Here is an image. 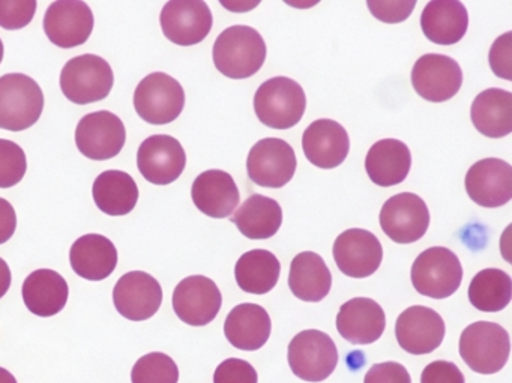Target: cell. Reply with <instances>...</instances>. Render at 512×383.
<instances>
[{
    "mask_svg": "<svg viewBox=\"0 0 512 383\" xmlns=\"http://www.w3.org/2000/svg\"><path fill=\"white\" fill-rule=\"evenodd\" d=\"M184 106V88L166 73L149 74L134 92L137 115L151 125H167L176 121Z\"/></svg>",
    "mask_w": 512,
    "mask_h": 383,
    "instance_id": "ba28073f",
    "label": "cell"
},
{
    "mask_svg": "<svg viewBox=\"0 0 512 383\" xmlns=\"http://www.w3.org/2000/svg\"><path fill=\"white\" fill-rule=\"evenodd\" d=\"M17 229V215L14 206L0 197V245L7 244Z\"/></svg>",
    "mask_w": 512,
    "mask_h": 383,
    "instance_id": "7bdbcfd3",
    "label": "cell"
},
{
    "mask_svg": "<svg viewBox=\"0 0 512 383\" xmlns=\"http://www.w3.org/2000/svg\"><path fill=\"white\" fill-rule=\"evenodd\" d=\"M11 280H13V275H11L10 266L0 257V299L4 298L10 290Z\"/></svg>",
    "mask_w": 512,
    "mask_h": 383,
    "instance_id": "ee69618b",
    "label": "cell"
},
{
    "mask_svg": "<svg viewBox=\"0 0 512 383\" xmlns=\"http://www.w3.org/2000/svg\"><path fill=\"white\" fill-rule=\"evenodd\" d=\"M178 380V365L166 353H148L142 356L131 370L133 383H178Z\"/></svg>",
    "mask_w": 512,
    "mask_h": 383,
    "instance_id": "e575fe53",
    "label": "cell"
},
{
    "mask_svg": "<svg viewBox=\"0 0 512 383\" xmlns=\"http://www.w3.org/2000/svg\"><path fill=\"white\" fill-rule=\"evenodd\" d=\"M28 170V160L22 146L0 139V188L20 184Z\"/></svg>",
    "mask_w": 512,
    "mask_h": 383,
    "instance_id": "d590c367",
    "label": "cell"
},
{
    "mask_svg": "<svg viewBox=\"0 0 512 383\" xmlns=\"http://www.w3.org/2000/svg\"><path fill=\"white\" fill-rule=\"evenodd\" d=\"M160 23L167 40L176 46L190 47L211 34L214 17L202 0H173L164 5Z\"/></svg>",
    "mask_w": 512,
    "mask_h": 383,
    "instance_id": "30bf717a",
    "label": "cell"
},
{
    "mask_svg": "<svg viewBox=\"0 0 512 383\" xmlns=\"http://www.w3.org/2000/svg\"><path fill=\"white\" fill-rule=\"evenodd\" d=\"M488 61L494 76L505 80L512 79V32H506L494 41Z\"/></svg>",
    "mask_w": 512,
    "mask_h": 383,
    "instance_id": "f35d334b",
    "label": "cell"
},
{
    "mask_svg": "<svg viewBox=\"0 0 512 383\" xmlns=\"http://www.w3.org/2000/svg\"><path fill=\"white\" fill-rule=\"evenodd\" d=\"M113 83L112 67L97 55L70 59L61 73L62 94L77 106L106 100L112 92Z\"/></svg>",
    "mask_w": 512,
    "mask_h": 383,
    "instance_id": "5b68a950",
    "label": "cell"
},
{
    "mask_svg": "<svg viewBox=\"0 0 512 383\" xmlns=\"http://www.w3.org/2000/svg\"><path fill=\"white\" fill-rule=\"evenodd\" d=\"M70 262L79 277L89 281L106 280L118 266V250L106 236L91 233L74 242Z\"/></svg>",
    "mask_w": 512,
    "mask_h": 383,
    "instance_id": "484cf974",
    "label": "cell"
},
{
    "mask_svg": "<svg viewBox=\"0 0 512 383\" xmlns=\"http://www.w3.org/2000/svg\"><path fill=\"white\" fill-rule=\"evenodd\" d=\"M416 2H367L368 10L383 23H401L412 14Z\"/></svg>",
    "mask_w": 512,
    "mask_h": 383,
    "instance_id": "60d3db41",
    "label": "cell"
},
{
    "mask_svg": "<svg viewBox=\"0 0 512 383\" xmlns=\"http://www.w3.org/2000/svg\"><path fill=\"white\" fill-rule=\"evenodd\" d=\"M296 166L292 146L275 137L257 142L247 158L248 178L263 188H283L295 176Z\"/></svg>",
    "mask_w": 512,
    "mask_h": 383,
    "instance_id": "8fae6325",
    "label": "cell"
},
{
    "mask_svg": "<svg viewBox=\"0 0 512 383\" xmlns=\"http://www.w3.org/2000/svg\"><path fill=\"white\" fill-rule=\"evenodd\" d=\"M262 35L250 26H232L221 32L214 44L215 68L233 80L250 79L266 61Z\"/></svg>",
    "mask_w": 512,
    "mask_h": 383,
    "instance_id": "6da1fadb",
    "label": "cell"
},
{
    "mask_svg": "<svg viewBox=\"0 0 512 383\" xmlns=\"http://www.w3.org/2000/svg\"><path fill=\"white\" fill-rule=\"evenodd\" d=\"M44 94L26 74L0 77V130L25 131L43 115Z\"/></svg>",
    "mask_w": 512,
    "mask_h": 383,
    "instance_id": "277c9868",
    "label": "cell"
},
{
    "mask_svg": "<svg viewBox=\"0 0 512 383\" xmlns=\"http://www.w3.org/2000/svg\"><path fill=\"white\" fill-rule=\"evenodd\" d=\"M116 310L125 319L143 322L151 319L163 304V289L158 280L143 271L122 275L113 289Z\"/></svg>",
    "mask_w": 512,
    "mask_h": 383,
    "instance_id": "e0dca14e",
    "label": "cell"
},
{
    "mask_svg": "<svg viewBox=\"0 0 512 383\" xmlns=\"http://www.w3.org/2000/svg\"><path fill=\"white\" fill-rule=\"evenodd\" d=\"M35 13H37L35 0L0 2V28L7 29V31H19L34 20Z\"/></svg>",
    "mask_w": 512,
    "mask_h": 383,
    "instance_id": "8d00e7d4",
    "label": "cell"
},
{
    "mask_svg": "<svg viewBox=\"0 0 512 383\" xmlns=\"http://www.w3.org/2000/svg\"><path fill=\"white\" fill-rule=\"evenodd\" d=\"M4 61V43L0 40V64Z\"/></svg>",
    "mask_w": 512,
    "mask_h": 383,
    "instance_id": "bcb514c9",
    "label": "cell"
},
{
    "mask_svg": "<svg viewBox=\"0 0 512 383\" xmlns=\"http://www.w3.org/2000/svg\"><path fill=\"white\" fill-rule=\"evenodd\" d=\"M268 311L257 304H239L224 322V335L233 347L245 352L262 349L271 337Z\"/></svg>",
    "mask_w": 512,
    "mask_h": 383,
    "instance_id": "cb8c5ba5",
    "label": "cell"
},
{
    "mask_svg": "<svg viewBox=\"0 0 512 383\" xmlns=\"http://www.w3.org/2000/svg\"><path fill=\"white\" fill-rule=\"evenodd\" d=\"M386 328L383 308L370 298H353L341 305L337 314V331L352 344L376 343Z\"/></svg>",
    "mask_w": 512,
    "mask_h": 383,
    "instance_id": "7402d4cb",
    "label": "cell"
},
{
    "mask_svg": "<svg viewBox=\"0 0 512 383\" xmlns=\"http://www.w3.org/2000/svg\"><path fill=\"white\" fill-rule=\"evenodd\" d=\"M194 205L211 218H227L239 205V190L235 179L224 170L200 173L191 187Z\"/></svg>",
    "mask_w": 512,
    "mask_h": 383,
    "instance_id": "603a6c76",
    "label": "cell"
},
{
    "mask_svg": "<svg viewBox=\"0 0 512 383\" xmlns=\"http://www.w3.org/2000/svg\"><path fill=\"white\" fill-rule=\"evenodd\" d=\"M334 259L347 277L367 278L380 268L382 244L368 230L349 229L335 239Z\"/></svg>",
    "mask_w": 512,
    "mask_h": 383,
    "instance_id": "d6986e66",
    "label": "cell"
},
{
    "mask_svg": "<svg viewBox=\"0 0 512 383\" xmlns=\"http://www.w3.org/2000/svg\"><path fill=\"white\" fill-rule=\"evenodd\" d=\"M421 383H466V380L454 362L434 361L422 371Z\"/></svg>",
    "mask_w": 512,
    "mask_h": 383,
    "instance_id": "b9f144b4",
    "label": "cell"
},
{
    "mask_svg": "<svg viewBox=\"0 0 512 383\" xmlns=\"http://www.w3.org/2000/svg\"><path fill=\"white\" fill-rule=\"evenodd\" d=\"M458 349L470 370L479 374H496L508 362L511 340L503 326L481 320L461 332Z\"/></svg>",
    "mask_w": 512,
    "mask_h": 383,
    "instance_id": "3957f363",
    "label": "cell"
},
{
    "mask_svg": "<svg viewBox=\"0 0 512 383\" xmlns=\"http://www.w3.org/2000/svg\"><path fill=\"white\" fill-rule=\"evenodd\" d=\"M187 166V154L172 136L148 137L137 151V167L146 181L154 185L173 184Z\"/></svg>",
    "mask_w": 512,
    "mask_h": 383,
    "instance_id": "9a60e30c",
    "label": "cell"
},
{
    "mask_svg": "<svg viewBox=\"0 0 512 383\" xmlns=\"http://www.w3.org/2000/svg\"><path fill=\"white\" fill-rule=\"evenodd\" d=\"M469 301L476 310L497 313L505 310L512 298V280L505 271L482 269L469 286Z\"/></svg>",
    "mask_w": 512,
    "mask_h": 383,
    "instance_id": "836d02e7",
    "label": "cell"
},
{
    "mask_svg": "<svg viewBox=\"0 0 512 383\" xmlns=\"http://www.w3.org/2000/svg\"><path fill=\"white\" fill-rule=\"evenodd\" d=\"M280 274V260L271 251L262 248L242 254L235 266L236 283L251 295L271 292L277 286Z\"/></svg>",
    "mask_w": 512,
    "mask_h": 383,
    "instance_id": "d6a6232c",
    "label": "cell"
},
{
    "mask_svg": "<svg viewBox=\"0 0 512 383\" xmlns=\"http://www.w3.org/2000/svg\"><path fill=\"white\" fill-rule=\"evenodd\" d=\"M445 322L437 311L424 305H413L398 316L395 337L401 349L410 355H428L445 338Z\"/></svg>",
    "mask_w": 512,
    "mask_h": 383,
    "instance_id": "ac0fdd59",
    "label": "cell"
},
{
    "mask_svg": "<svg viewBox=\"0 0 512 383\" xmlns=\"http://www.w3.org/2000/svg\"><path fill=\"white\" fill-rule=\"evenodd\" d=\"M469 28V14L458 0H433L422 11L421 29L437 46L460 43Z\"/></svg>",
    "mask_w": 512,
    "mask_h": 383,
    "instance_id": "d4e9b609",
    "label": "cell"
},
{
    "mask_svg": "<svg viewBox=\"0 0 512 383\" xmlns=\"http://www.w3.org/2000/svg\"><path fill=\"white\" fill-rule=\"evenodd\" d=\"M95 205L112 217L130 214L139 202V188L133 176L122 170H107L95 179L92 187Z\"/></svg>",
    "mask_w": 512,
    "mask_h": 383,
    "instance_id": "1f68e13d",
    "label": "cell"
},
{
    "mask_svg": "<svg viewBox=\"0 0 512 383\" xmlns=\"http://www.w3.org/2000/svg\"><path fill=\"white\" fill-rule=\"evenodd\" d=\"M94 14L80 0H59L44 16V32L55 46L74 49L83 46L94 31Z\"/></svg>",
    "mask_w": 512,
    "mask_h": 383,
    "instance_id": "5bb4252c",
    "label": "cell"
},
{
    "mask_svg": "<svg viewBox=\"0 0 512 383\" xmlns=\"http://www.w3.org/2000/svg\"><path fill=\"white\" fill-rule=\"evenodd\" d=\"M410 278L416 292L422 296L445 299L460 289L463 268L454 251L445 247H431L416 257Z\"/></svg>",
    "mask_w": 512,
    "mask_h": 383,
    "instance_id": "8992f818",
    "label": "cell"
},
{
    "mask_svg": "<svg viewBox=\"0 0 512 383\" xmlns=\"http://www.w3.org/2000/svg\"><path fill=\"white\" fill-rule=\"evenodd\" d=\"M302 149L313 166L323 170L335 169L349 155V134L337 121L319 119L304 131Z\"/></svg>",
    "mask_w": 512,
    "mask_h": 383,
    "instance_id": "44dd1931",
    "label": "cell"
},
{
    "mask_svg": "<svg viewBox=\"0 0 512 383\" xmlns=\"http://www.w3.org/2000/svg\"><path fill=\"white\" fill-rule=\"evenodd\" d=\"M289 287L296 298L320 302L331 292L332 274L325 260L313 251H304L292 260Z\"/></svg>",
    "mask_w": 512,
    "mask_h": 383,
    "instance_id": "4dcf8cb0",
    "label": "cell"
},
{
    "mask_svg": "<svg viewBox=\"0 0 512 383\" xmlns=\"http://www.w3.org/2000/svg\"><path fill=\"white\" fill-rule=\"evenodd\" d=\"M380 227L397 244H413L427 233L430 211L413 193H400L386 200L379 215Z\"/></svg>",
    "mask_w": 512,
    "mask_h": 383,
    "instance_id": "7c38bea8",
    "label": "cell"
},
{
    "mask_svg": "<svg viewBox=\"0 0 512 383\" xmlns=\"http://www.w3.org/2000/svg\"><path fill=\"white\" fill-rule=\"evenodd\" d=\"M307 109L304 89L289 77L266 80L254 95V112L272 130H290L301 122Z\"/></svg>",
    "mask_w": 512,
    "mask_h": 383,
    "instance_id": "7a4b0ae2",
    "label": "cell"
},
{
    "mask_svg": "<svg viewBox=\"0 0 512 383\" xmlns=\"http://www.w3.org/2000/svg\"><path fill=\"white\" fill-rule=\"evenodd\" d=\"M230 221L245 238L269 239L277 235L283 224V209L277 200L253 194L230 215Z\"/></svg>",
    "mask_w": 512,
    "mask_h": 383,
    "instance_id": "f546056e",
    "label": "cell"
},
{
    "mask_svg": "<svg viewBox=\"0 0 512 383\" xmlns=\"http://www.w3.org/2000/svg\"><path fill=\"white\" fill-rule=\"evenodd\" d=\"M473 127L490 139H500L512 131V94L505 89L491 88L473 100L470 109Z\"/></svg>",
    "mask_w": 512,
    "mask_h": 383,
    "instance_id": "f1b7e54d",
    "label": "cell"
},
{
    "mask_svg": "<svg viewBox=\"0 0 512 383\" xmlns=\"http://www.w3.org/2000/svg\"><path fill=\"white\" fill-rule=\"evenodd\" d=\"M127 142L124 122L115 113L100 110L80 119L76 145L89 160L106 161L118 157Z\"/></svg>",
    "mask_w": 512,
    "mask_h": 383,
    "instance_id": "9c48e42d",
    "label": "cell"
},
{
    "mask_svg": "<svg viewBox=\"0 0 512 383\" xmlns=\"http://www.w3.org/2000/svg\"><path fill=\"white\" fill-rule=\"evenodd\" d=\"M412 154L406 143L385 139L374 143L365 157L368 178L379 187H394L409 176Z\"/></svg>",
    "mask_w": 512,
    "mask_h": 383,
    "instance_id": "4316f807",
    "label": "cell"
},
{
    "mask_svg": "<svg viewBox=\"0 0 512 383\" xmlns=\"http://www.w3.org/2000/svg\"><path fill=\"white\" fill-rule=\"evenodd\" d=\"M467 196L482 208H500L512 199V167L499 158H485L466 175Z\"/></svg>",
    "mask_w": 512,
    "mask_h": 383,
    "instance_id": "ffe728a7",
    "label": "cell"
},
{
    "mask_svg": "<svg viewBox=\"0 0 512 383\" xmlns=\"http://www.w3.org/2000/svg\"><path fill=\"white\" fill-rule=\"evenodd\" d=\"M23 301L26 308L38 317H52L61 313L68 302L67 280L52 269H38L23 283Z\"/></svg>",
    "mask_w": 512,
    "mask_h": 383,
    "instance_id": "83f0119b",
    "label": "cell"
},
{
    "mask_svg": "<svg viewBox=\"0 0 512 383\" xmlns=\"http://www.w3.org/2000/svg\"><path fill=\"white\" fill-rule=\"evenodd\" d=\"M290 370L305 382H323L338 364V350L332 338L317 329H307L292 338L287 350Z\"/></svg>",
    "mask_w": 512,
    "mask_h": 383,
    "instance_id": "52a82bcc",
    "label": "cell"
},
{
    "mask_svg": "<svg viewBox=\"0 0 512 383\" xmlns=\"http://www.w3.org/2000/svg\"><path fill=\"white\" fill-rule=\"evenodd\" d=\"M0 383H17V380L10 371L0 367Z\"/></svg>",
    "mask_w": 512,
    "mask_h": 383,
    "instance_id": "f6af8a7d",
    "label": "cell"
},
{
    "mask_svg": "<svg viewBox=\"0 0 512 383\" xmlns=\"http://www.w3.org/2000/svg\"><path fill=\"white\" fill-rule=\"evenodd\" d=\"M364 383H412V377L400 362H380L367 371Z\"/></svg>",
    "mask_w": 512,
    "mask_h": 383,
    "instance_id": "ab89813d",
    "label": "cell"
},
{
    "mask_svg": "<svg viewBox=\"0 0 512 383\" xmlns=\"http://www.w3.org/2000/svg\"><path fill=\"white\" fill-rule=\"evenodd\" d=\"M223 296L215 281L203 275L184 278L173 292L176 316L190 326H206L218 316Z\"/></svg>",
    "mask_w": 512,
    "mask_h": 383,
    "instance_id": "2e32d148",
    "label": "cell"
},
{
    "mask_svg": "<svg viewBox=\"0 0 512 383\" xmlns=\"http://www.w3.org/2000/svg\"><path fill=\"white\" fill-rule=\"evenodd\" d=\"M259 376L250 362L230 358L221 362L214 373V383H257Z\"/></svg>",
    "mask_w": 512,
    "mask_h": 383,
    "instance_id": "74e56055",
    "label": "cell"
},
{
    "mask_svg": "<svg viewBox=\"0 0 512 383\" xmlns=\"http://www.w3.org/2000/svg\"><path fill=\"white\" fill-rule=\"evenodd\" d=\"M412 85L416 94L430 103L451 100L463 85V71L455 59L437 53L421 56L413 65Z\"/></svg>",
    "mask_w": 512,
    "mask_h": 383,
    "instance_id": "4fadbf2b",
    "label": "cell"
}]
</instances>
